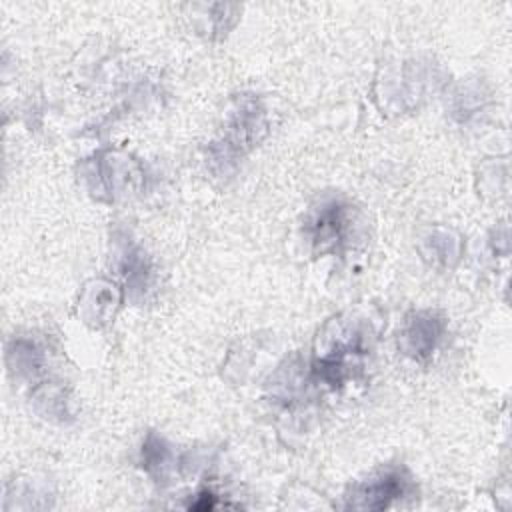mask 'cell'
Segmentation results:
<instances>
[{"instance_id": "6da1fadb", "label": "cell", "mask_w": 512, "mask_h": 512, "mask_svg": "<svg viewBox=\"0 0 512 512\" xmlns=\"http://www.w3.org/2000/svg\"><path fill=\"white\" fill-rule=\"evenodd\" d=\"M264 130V110L260 108L258 100H238V106L232 112L222 138L210 146L212 166H216L220 172L232 168L242 158V154L248 152L260 140Z\"/></svg>"}, {"instance_id": "7a4b0ae2", "label": "cell", "mask_w": 512, "mask_h": 512, "mask_svg": "<svg viewBox=\"0 0 512 512\" xmlns=\"http://www.w3.org/2000/svg\"><path fill=\"white\" fill-rule=\"evenodd\" d=\"M410 492V476L402 468H388L382 474L352 488L346 496V508L352 510H384Z\"/></svg>"}, {"instance_id": "3957f363", "label": "cell", "mask_w": 512, "mask_h": 512, "mask_svg": "<svg viewBox=\"0 0 512 512\" xmlns=\"http://www.w3.org/2000/svg\"><path fill=\"white\" fill-rule=\"evenodd\" d=\"M348 230V208L338 200L320 204L306 222V234L316 250H336Z\"/></svg>"}, {"instance_id": "277c9868", "label": "cell", "mask_w": 512, "mask_h": 512, "mask_svg": "<svg viewBox=\"0 0 512 512\" xmlns=\"http://www.w3.org/2000/svg\"><path fill=\"white\" fill-rule=\"evenodd\" d=\"M444 332V322L436 312H416L408 318L402 332V348L416 360H426L440 336Z\"/></svg>"}, {"instance_id": "5b68a950", "label": "cell", "mask_w": 512, "mask_h": 512, "mask_svg": "<svg viewBox=\"0 0 512 512\" xmlns=\"http://www.w3.org/2000/svg\"><path fill=\"white\" fill-rule=\"evenodd\" d=\"M172 462H174V456H172V450L170 446L160 438L156 436L154 432H150L142 444V466L144 470L156 480H166L170 470H172Z\"/></svg>"}, {"instance_id": "8992f818", "label": "cell", "mask_w": 512, "mask_h": 512, "mask_svg": "<svg viewBox=\"0 0 512 512\" xmlns=\"http://www.w3.org/2000/svg\"><path fill=\"white\" fill-rule=\"evenodd\" d=\"M8 362L16 374H36L42 366V354L30 340H18L8 350Z\"/></svg>"}, {"instance_id": "52a82bcc", "label": "cell", "mask_w": 512, "mask_h": 512, "mask_svg": "<svg viewBox=\"0 0 512 512\" xmlns=\"http://www.w3.org/2000/svg\"><path fill=\"white\" fill-rule=\"evenodd\" d=\"M122 256H124L122 270H124V278H126L128 286L132 290H144L148 284V264H146L142 252H138L134 246L126 244Z\"/></svg>"}, {"instance_id": "ba28073f", "label": "cell", "mask_w": 512, "mask_h": 512, "mask_svg": "<svg viewBox=\"0 0 512 512\" xmlns=\"http://www.w3.org/2000/svg\"><path fill=\"white\" fill-rule=\"evenodd\" d=\"M214 506H216L214 494H212V492H206V490L198 496L196 502L190 504V508H194V510H210V508H214Z\"/></svg>"}]
</instances>
